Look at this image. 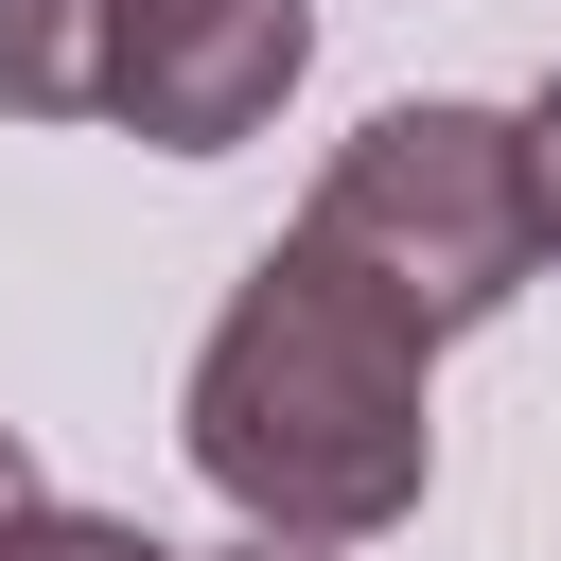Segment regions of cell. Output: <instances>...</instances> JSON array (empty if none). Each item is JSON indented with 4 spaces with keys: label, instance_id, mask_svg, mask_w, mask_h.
<instances>
[{
    "label": "cell",
    "instance_id": "52a82bcc",
    "mask_svg": "<svg viewBox=\"0 0 561 561\" xmlns=\"http://www.w3.org/2000/svg\"><path fill=\"white\" fill-rule=\"evenodd\" d=\"M18 508H35V456H18V421H0V526H18Z\"/></svg>",
    "mask_w": 561,
    "mask_h": 561
},
{
    "label": "cell",
    "instance_id": "8992f818",
    "mask_svg": "<svg viewBox=\"0 0 561 561\" xmlns=\"http://www.w3.org/2000/svg\"><path fill=\"white\" fill-rule=\"evenodd\" d=\"M508 158H526V245L561 263V88H526V105H508Z\"/></svg>",
    "mask_w": 561,
    "mask_h": 561
},
{
    "label": "cell",
    "instance_id": "277c9868",
    "mask_svg": "<svg viewBox=\"0 0 561 561\" xmlns=\"http://www.w3.org/2000/svg\"><path fill=\"white\" fill-rule=\"evenodd\" d=\"M105 35H123V0H0V105L18 123H88L105 105Z\"/></svg>",
    "mask_w": 561,
    "mask_h": 561
},
{
    "label": "cell",
    "instance_id": "ba28073f",
    "mask_svg": "<svg viewBox=\"0 0 561 561\" xmlns=\"http://www.w3.org/2000/svg\"><path fill=\"white\" fill-rule=\"evenodd\" d=\"M228 561H316V543H228Z\"/></svg>",
    "mask_w": 561,
    "mask_h": 561
},
{
    "label": "cell",
    "instance_id": "6da1fadb",
    "mask_svg": "<svg viewBox=\"0 0 561 561\" xmlns=\"http://www.w3.org/2000/svg\"><path fill=\"white\" fill-rule=\"evenodd\" d=\"M421 316H386L351 263H316V245H263L245 280H228V316H210V351H193V403H175V438H193V473L245 508V543H386L403 508H421V473H438V386H421Z\"/></svg>",
    "mask_w": 561,
    "mask_h": 561
},
{
    "label": "cell",
    "instance_id": "3957f363",
    "mask_svg": "<svg viewBox=\"0 0 561 561\" xmlns=\"http://www.w3.org/2000/svg\"><path fill=\"white\" fill-rule=\"evenodd\" d=\"M316 70V0H123L105 35V123L158 158H228L280 123V88Z\"/></svg>",
    "mask_w": 561,
    "mask_h": 561
},
{
    "label": "cell",
    "instance_id": "5b68a950",
    "mask_svg": "<svg viewBox=\"0 0 561 561\" xmlns=\"http://www.w3.org/2000/svg\"><path fill=\"white\" fill-rule=\"evenodd\" d=\"M0 561H175V543H158V526H123V508H53V491H35V508L0 526Z\"/></svg>",
    "mask_w": 561,
    "mask_h": 561
},
{
    "label": "cell",
    "instance_id": "7a4b0ae2",
    "mask_svg": "<svg viewBox=\"0 0 561 561\" xmlns=\"http://www.w3.org/2000/svg\"><path fill=\"white\" fill-rule=\"evenodd\" d=\"M298 245L316 263H351L386 316H421V333H473V316H508L526 280H543V245H526V158H508V105H386V123H351L333 140V175H316V210H298Z\"/></svg>",
    "mask_w": 561,
    "mask_h": 561
}]
</instances>
